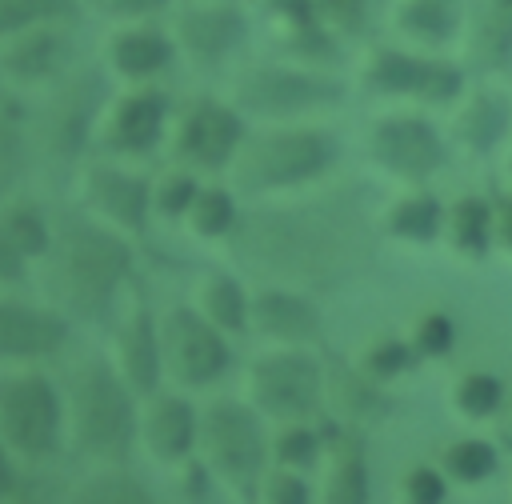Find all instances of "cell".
<instances>
[{"mask_svg":"<svg viewBox=\"0 0 512 504\" xmlns=\"http://www.w3.org/2000/svg\"><path fill=\"white\" fill-rule=\"evenodd\" d=\"M236 252L268 276L300 288L344 280L372 252L368 220L352 196H324L284 208H264L232 228Z\"/></svg>","mask_w":512,"mask_h":504,"instance_id":"1","label":"cell"},{"mask_svg":"<svg viewBox=\"0 0 512 504\" xmlns=\"http://www.w3.org/2000/svg\"><path fill=\"white\" fill-rule=\"evenodd\" d=\"M52 280H56V296L68 304V312L100 320L120 284L132 272V248L128 240L112 228V224H92V220H76L68 224L52 248Z\"/></svg>","mask_w":512,"mask_h":504,"instance_id":"2","label":"cell"},{"mask_svg":"<svg viewBox=\"0 0 512 504\" xmlns=\"http://www.w3.org/2000/svg\"><path fill=\"white\" fill-rule=\"evenodd\" d=\"M64 424L72 444L104 464H116L140 440V408L128 380L108 360H88L72 376V396L64 404Z\"/></svg>","mask_w":512,"mask_h":504,"instance_id":"3","label":"cell"},{"mask_svg":"<svg viewBox=\"0 0 512 504\" xmlns=\"http://www.w3.org/2000/svg\"><path fill=\"white\" fill-rule=\"evenodd\" d=\"M336 160V140L308 124H272L264 132H248L236 160L232 180L244 196H268L324 176Z\"/></svg>","mask_w":512,"mask_h":504,"instance_id":"4","label":"cell"},{"mask_svg":"<svg viewBox=\"0 0 512 504\" xmlns=\"http://www.w3.org/2000/svg\"><path fill=\"white\" fill-rule=\"evenodd\" d=\"M344 80L328 72V64H308V60H260L236 72L232 80V104L244 116H260L272 124L300 120L308 112L332 108L344 100Z\"/></svg>","mask_w":512,"mask_h":504,"instance_id":"5","label":"cell"},{"mask_svg":"<svg viewBox=\"0 0 512 504\" xmlns=\"http://www.w3.org/2000/svg\"><path fill=\"white\" fill-rule=\"evenodd\" d=\"M204 464L216 472V480L244 500H260L264 464H268V440L256 420V412L240 400H212L200 412V440H196Z\"/></svg>","mask_w":512,"mask_h":504,"instance_id":"6","label":"cell"},{"mask_svg":"<svg viewBox=\"0 0 512 504\" xmlns=\"http://www.w3.org/2000/svg\"><path fill=\"white\" fill-rule=\"evenodd\" d=\"M64 432V400L40 372H16L0 380V440L20 460H44Z\"/></svg>","mask_w":512,"mask_h":504,"instance_id":"7","label":"cell"},{"mask_svg":"<svg viewBox=\"0 0 512 504\" xmlns=\"http://www.w3.org/2000/svg\"><path fill=\"white\" fill-rule=\"evenodd\" d=\"M168 16L176 56L200 72L232 64L248 40V16L240 0H176Z\"/></svg>","mask_w":512,"mask_h":504,"instance_id":"8","label":"cell"},{"mask_svg":"<svg viewBox=\"0 0 512 504\" xmlns=\"http://www.w3.org/2000/svg\"><path fill=\"white\" fill-rule=\"evenodd\" d=\"M360 80L376 96H404L420 104H456L464 96V72L456 64L396 44H376L364 56Z\"/></svg>","mask_w":512,"mask_h":504,"instance_id":"9","label":"cell"},{"mask_svg":"<svg viewBox=\"0 0 512 504\" xmlns=\"http://www.w3.org/2000/svg\"><path fill=\"white\" fill-rule=\"evenodd\" d=\"M160 360L180 388H204L228 368V340L200 308L180 304L160 320Z\"/></svg>","mask_w":512,"mask_h":504,"instance_id":"10","label":"cell"},{"mask_svg":"<svg viewBox=\"0 0 512 504\" xmlns=\"http://www.w3.org/2000/svg\"><path fill=\"white\" fill-rule=\"evenodd\" d=\"M248 396L276 420H304L324 396V372L300 348L268 352L248 368Z\"/></svg>","mask_w":512,"mask_h":504,"instance_id":"11","label":"cell"},{"mask_svg":"<svg viewBox=\"0 0 512 504\" xmlns=\"http://www.w3.org/2000/svg\"><path fill=\"white\" fill-rule=\"evenodd\" d=\"M44 92V108H40V132L44 140L60 152V156H76L88 140V132L100 128V116L108 108V92H104V76L88 72V68H72L68 76H60L56 84L40 88Z\"/></svg>","mask_w":512,"mask_h":504,"instance_id":"12","label":"cell"},{"mask_svg":"<svg viewBox=\"0 0 512 504\" xmlns=\"http://www.w3.org/2000/svg\"><path fill=\"white\" fill-rule=\"evenodd\" d=\"M244 112L228 100H196L180 112L172 156L184 168H228L244 144Z\"/></svg>","mask_w":512,"mask_h":504,"instance_id":"13","label":"cell"},{"mask_svg":"<svg viewBox=\"0 0 512 504\" xmlns=\"http://www.w3.org/2000/svg\"><path fill=\"white\" fill-rule=\"evenodd\" d=\"M72 24L76 20H48L36 28H24L8 40H0V72L12 88L40 92L68 76L72 64Z\"/></svg>","mask_w":512,"mask_h":504,"instance_id":"14","label":"cell"},{"mask_svg":"<svg viewBox=\"0 0 512 504\" xmlns=\"http://www.w3.org/2000/svg\"><path fill=\"white\" fill-rule=\"evenodd\" d=\"M368 156L400 180H428L444 164V140L424 116L396 112L372 124Z\"/></svg>","mask_w":512,"mask_h":504,"instance_id":"15","label":"cell"},{"mask_svg":"<svg viewBox=\"0 0 512 504\" xmlns=\"http://www.w3.org/2000/svg\"><path fill=\"white\" fill-rule=\"evenodd\" d=\"M168 128V100L152 84H128L120 96L108 100L100 116V140L116 156H144L164 140Z\"/></svg>","mask_w":512,"mask_h":504,"instance_id":"16","label":"cell"},{"mask_svg":"<svg viewBox=\"0 0 512 504\" xmlns=\"http://www.w3.org/2000/svg\"><path fill=\"white\" fill-rule=\"evenodd\" d=\"M172 60H180L176 40L160 20L116 24L104 40V68L124 84H152L164 68H172Z\"/></svg>","mask_w":512,"mask_h":504,"instance_id":"17","label":"cell"},{"mask_svg":"<svg viewBox=\"0 0 512 504\" xmlns=\"http://www.w3.org/2000/svg\"><path fill=\"white\" fill-rule=\"evenodd\" d=\"M84 196L92 212L116 232H144L152 208V184L140 172H128L120 164H96L84 176Z\"/></svg>","mask_w":512,"mask_h":504,"instance_id":"18","label":"cell"},{"mask_svg":"<svg viewBox=\"0 0 512 504\" xmlns=\"http://www.w3.org/2000/svg\"><path fill=\"white\" fill-rule=\"evenodd\" d=\"M248 324L264 336L276 340L284 348H304L320 340V312L308 296H300L296 288H264L252 296L248 304Z\"/></svg>","mask_w":512,"mask_h":504,"instance_id":"19","label":"cell"},{"mask_svg":"<svg viewBox=\"0 0 512 504\" xmlns=\"http://www.w3.org/2000/svg\"><path fill=\"white\" fill-rule=\"evenodd\" d=\"M140 440L160 464H176L196 452L200 412L176 392H152V400L140 412Z\"/></svg>","mask_w":512,"mask_h":504,"instance_id":"20","label":"cell"},{"mask_svg":"<svg viewBox=\"0 0 512 504\" xmlns=\"http://www.w3.org/2000/svg\"><path fill=\"white\" fill-rule=\"evenodd\" d=\"M68 340V324L60 312L0 300V360H36L56 352Z\"/></svg>","mask_w":512,"mask_h":504,"instance_id":"21","label":"cell"},{"mask_svg":"<svg viewBox=\"0 0 512 504\" xmlns=\"http://www.w3.org/2000/svg\"><path fill=\"white\" fill-rule=\"evenodd\" d=\"M116 372L128 380L132 392L152 396L164 380L160 360V324L148 316V308H132L128 320L116 328Z\"/></svg>","mask_w":512,"mask_h":504,"instance_id":"22","label":"cell"},{"mask_svg":"<svg viewBox=\"0 0 512 504\" xmlns=\"http://www.w3.org/2000/svg\"><path fill=\"white\" fill-rule=\"evenodd\" d=\"M264 12L292 60H308V64L336 60L340 40L328 32V24L312 8V0H264Z\"/></svg>","mask_w":512,"mask_h":504,"instance_id":"23","label":"cell"},{"mask_svg":"<svg viewBox=\"0 0 512 504\" xmlns=\"http://www.w3.org/2000/svg\"><path fill=\"white\" fill-rule=\"evenodd\" d=\"M460 36L476 68L484 72L512 68V0H464Z\"/></svg>","mask_w":512,"mask_h":504,"instance_id":"24","label":"cell"},{"mask_svg":"<svg viewBox=\"0 0 512 504\" xmlns=\"http://www.w3.org/2000/svg\"><path fill=\"white\" fill-rule=\"evenodd\" d=\"M456 104V140L472 152H492L512 128V104L500 88H472Z\"/></svg>","mask_w":512,"mask_h":504,"instance_id":"25","label":"cell"},{"mask_svg":"<svg viewBox=\"0 0 512 504\" xmlns=\"http://www.w3.org/2000/svg\"><path fill=\"white\" fill-rule=\"evenodd\" d=\"M392 24L412 44H448L464 28V0H396Z\"/></svg>","mask_w":512,"mask_h":504,"instance_id":"26","label":"cell"},{"mask_svg":"<svg viewBox=\"0 0 512 504\" xmlns=\"http://www.w3.org/2000/svg\"><path fill=\"white\" fill-rule=\"evenodd\" d=\"M320 504H368V464H364L360 440L348 436L332 448Z\"/></svg>","mask_w":512,"mask_h":504,"instance_id":"27","label":"cell"},{"mask_svg":"<svg viewBox=\"0 0 512 504\" xmlns=\"http://www.w3.org/2000/svg\"><path fill=\"white\" fill-rule=\"evenodd\" d=\"M248 296L240 288V280L232 276H208L200 284V312L220 328V332H244L248 328Z\"/></svg>","mask_w":512,"mask_h":504,"instance_id":"28","label":"cell"},{"mask_svg":"<svg viewBox=\"0 0 512 504\" xmlns=\"http://www.w3.org/2000/svg\"><path fill=\"white\" fill-rule=\"evenodd\" d=\"M68 504H156V496L128 472L120 468H104L96 476H88Z\"/></svg>","mask_w":512,"mask_h":504,"instance_id":"29","label":"cell"},{"mask_svg":"<svg viewBox=\"0 0 512 504\" xmlns=\"http://www.w3.org/2000/svg\"><path fill=\"white\" fill-rule=\"evenodd\" d=\"M80 0H0V40L48 24V20H76Z\"/></svg>","mask_w":512,"mask_h":504,"instance_id":"30","label":"cell"},{"mask_svg":"<svg viewBox=\"0 0 512 504\" xmlns=\"http://www.w3.org/2000/svg\"><path fill=\"white\" fill-rule=\"evenodd\" d=\"M236 220H240V212H236V200H232L228 188H200L196 200H192V208H188L192 232L196 236H208V240L232 236Z\"/></svg>","mask_w":512,"mask_h":504,"instance_id":"31","label":"cell"},{"mask_svg":"<svg viewBox=\"0 0 512 504\" xmlns=\"http://www.w3.org/2000/svg\"><path fill=\"white\" fill-rule=\"evenodd\" d=\"M388 232L404 236V240H432L440 232V204L428 192L404 196L392 212H388Z\"/></svg>","mask_w":512,"mask_h":504,"instance_id":"32","label":"cell"},{"mask_svg":"<svg viewBox=\"0 0 512 504\" xmlns=\"http://www.w3.org/2000/svg\"><path fill=\"white\" fill-rule=\"evenodd\" d=\"M448 228H452L456 248L480 256V252L488 248V240H492V212H488V204H480V200H464V204L452 208V224H448Z\"/></svg>","mask_w":512,"mask_h":504,"instance_id":"33","label":"cell"},{"mask_svg":"<svg viewBox=\"0 0 512 504\" xmlns=\"http://www.w3.org/2000/svg\"><path fill=\"white\" fill-rule=\"evenodd\" d=\"M336 40H360L372 20V0H312Z\"/></svg>","mask_w":512,"mask_h":504,"instance_id":"34","label":"cell"},{"mask_svg":"<svg viewBox=\"0 0 512 504\" xmlns=\"http://www.w3.org/2000/svg\"><path fill=\"white\" fill-rule=\"evenodd\" d=\"M456 408L464 412V416H472V420H484V416H492L496 408H500V400H504V384L496 380V376H488V372H472V376H464L460 384H456Z\"/></svg>","mask_w":512,"mask_h":504,"instance_id":"35","label":"cell"},{"mask_svg":"<svg viewBox=\"0 0 512 504\" xmlns=\"http://www.w3.org/2000/svg\"><path fill=\"white\" fill-rule=\"evenodd\" d=\"M448 472L464 484L488 480L496 472V448L484 444V440H460V444L448 448Z\"/></svg>","mask_w":512,"mask_h":504,"instance_id":"36","label":"cell"},{"mask_svg":"<svg viewBox=\"0 0 512 504\" xmlns=\"http://www.w3.org/2000/svg\"><path fill=\"white\" fill-rule=\"evenodd\" d=\"M176 0H80V12H96L112 24H132V20H160L172 12Z\"/></svg>","mask_w":512,"mask_h":504,"instance_id":"37","label":"cell"},{"mask_svg":"<svg viewBox=\"0 0 512 504\" xmlns=\"http://www.w3.org/2000/svg\"><path fill=\"white\" fill-rule=\"evenodd\" d=\"M196 192H200V184H196L192 168H172L160 184H152V204H156L164 216H188Z\"/></svg>","mask_w":512,"mask_h":504,"instance_id":"38","label":"cell"},{"mask_svg":"<svg viewBox=\"0 0 512 504\" xmlns=\"http://www.w3.org/2000/svg\"><path fill=\"white\" fill-rule=\"evenodd\" d=\"M276 460L284 464V468H308L312 460H316V452H320V440H316V432H308L304 424H292V428H284L280 436H276Z\"/></svg>","mask_w":512,"mask_h":504,"instance_id":"39","label":"cell"},{"mask_svg":"<svg viewBox=\"0 0 512 504\" xmlns=\"http://www.w3.org/2000/svg\"><path fill=\"white\" fill-rule=\"evenodd\" d=\"M260 504H308V484L296 468L268 472L260 484Z\"/></svg>","mask_w":512,"mask_h":504,"instance_id":"40","label":"cell"},{"mask_svg":"<svg viewBox=\"0 0 512 504\" xmlns=\"http://www.w3.org/2000/svg\"><path fill=\"white\" fill-rule=\"evenodd\" d=\"M444 492H448V484L436 468H412L400 484L404 504H444Z\"/></svg>","mask_w":512,"mask_h":504,"instance_id":"41","label":"cell"},{"mask_svg":"<svg viewBox=\"0 0 512 504\" xmlns=\"http://www.w3.org/2000/svg\"><path fill=\"white\" fill-rule=\"evenodd\" d=\"M16 168H20V128H16V116L0 104V196L12 188Z\"/></svg>","mask_w":512,"mask_h":504,"instance_id":"42","label":"cell"},{"mask_svg":"<svg viewBox=\"0 0 512 504\" xmlns=\"http://www.w3.org/2000/svg\"><path fill=\"white\" fill-rule=\"evenodd\" d=\"M412 348H416L420 356H444V352L452 348V320H448L444 312L424 316V320H420V328H416Z\"/></svg>","mask_w":512,"mask_h":504,"instance_id":"43","label":"cell"},{"mask_svg":"<svg viewBox=\"0 0 512 504\" xmlns=\"http://www.w3.org/2000/svg\"><path fill=\"white\" fill-rule=\"evenodd\" d=\"M28 264H32L28 252L16 244V236H12L8 220H4V208H0V284H16V280H24Z\"/></svg>","mask_w":512,"mask_h":504,"instance_id":"44","label":"cell"},{"mask_svg":"<svg viewBox=\"0 0 512 504\" xmlns=\"http://www.w3.org/2000/svg\"><path fill=\"white\" fill-rule=\"evenodd\" d=\"M408 364H412V348L400 344V340L376 344V348L368 352V372H376V376H392V372H400V368H408Z\"/></svg>","mask_w":512,"mask_h":504,"instance_id":"45","label":"cell"},{"mask_svg":"<svg viewBox=\"0 0 512 504\" xmlns=\"http://www.w3.org/2000/svg\"><path fill=\"white\" fill-rule=\"evenodd\" d=\"M492 236H500V240L512 248V200H504L500 212L492 216Z\"/></svg>","mask_w":512,"mask_h":504,"instance_id":"46","label":"cell"},{"mask_svg":"<svg viewBox=\"0 0 512 504\" xmlns=\"http://www.w3.org/2000/svg\"><path fill=\"white\" fill-rule=\"evenodd\" d=\"M12 452L4 448V440H0V504H8L12 500V460H8Z\"/></svg>","mask_w":512,"mask_h":504,"instance_id":"47","label":"cell"},{"mask_svg":"<svg viewBox=\"0 0 512 504\" xmlns=\"http://www.w3.org/2000/svg\"><path fill=\"white\" fill-rule=\"evenodd\" d=\"M504 440H508V448H512V420H508V436H504Z\"/></svg>","mask_w":512,"mask_h":504,"instance_id":"48","label":"cell"},{"mask_svg":"<svg viewBox=\"0 0 512 504\" xmlns=\"http://www.w3.org/2000/svg\"><path fill=\"white\" fill-rule=\"evenodd\" d=\"M8 504H28V500H8Z\"/></svg>","mask_w":512,"mask_h":504,"instance_id":"49","label":"cell"},{"mask_svg":"<svg viewBox=\"0 0 512 504\" xmlns=\"http://www.w3.org/2000/svg\"><path fill=\"white\" fill-rule=\"evenodd\" d=\"M240 4H244V0H240Z\"/></svg>","mask_w":512,"mask_h":504,"instance_id":"50","label":"cell"}]
</instances>
